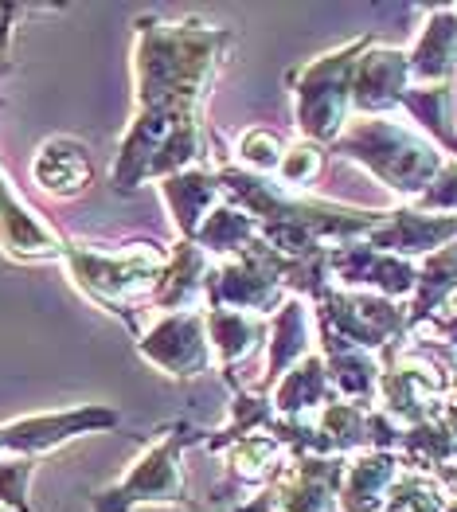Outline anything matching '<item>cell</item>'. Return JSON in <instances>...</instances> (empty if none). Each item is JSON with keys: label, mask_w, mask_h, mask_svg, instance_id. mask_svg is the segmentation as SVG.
<instances>
[{"label": "cell", "mask_w": 457, "mask_h": 512, "mask_svg": "<svg viewBox=\"0 0 457 512\" xmlns=\"http://www.w3.org/2000/svg\"><path fill=\"white\" fill-rule=\"evenodd\" d=\"M137 352L145 364L172 380H200L215 368V352L208 337V313H161L149 329L137 333Z\"/></svg>", "instance_id": "cell-9"}, {"label": "cell", "mask_w": 457, "mask_h": 512, "mask_svg": "<svg viewBox=\"0 0 457 512\" xmlns=\"http://www.w3.org/2000/svg\"><path fill=\"white\" fill-rule=\"evenodd\" d=\"M446 512H457V501H450V505H446Z\"/></svg>", "instance_id": "cell-38"}, {"label": "cell", "mask_w": 457, "mask_h": 512, "mask_svg": "<svg viewBox=\"0 0 457 512\" xmlns=\"http://www.w3.org/2000/svg\"><path fill=\"white\" fill-rule=\"evenodd\" d=\"M36 477V462H0V509L8 512H36L28 501V485Z\"/></svg>", "instance_id": "cell-32"}, {"label": "cell", "mask_w": 457, "mask_h": 512, "mask_svg": "<svg viewBox=\"0 0 457 512\" xmlns=\"http://www.w3.org/2000/svg\"><path fill=\"white\" fill-rule=\"evenodd\" d=\"M438 341L446 344V348H457V313H450V317H438V321H430L426 325Z\"/></svg>", "instance_id": "cell-35"}, {"label": "cell", "mask_w": 457, "mask_h": 512, "mask_svg": "<svg viewBox=\"0 0 457 512\" xmlns=\"http://www.w3.org/2000/svg\"><path fill=\"white\" fill-rule=\"evenodd\" d=\"M231 47L235 36L200 16L133 20V118L110 165V188L118 196H133L141 184H157L172 172L208 165L200 110Z\"/></svg>", "instance_id": "cell-1"}, {"label": "cell", "mask_w": 457, "mask_h": 512, "mask_svg": "<svg viewBox=\"0 0 457 512\" xmlns=\"http://www.w3.org/2000/svg\"><path fill=\"white\" fill-rule=\"evenodd\" d=\"M395 454H399L403 470L411 473H430L434 477L442 466H450L457 458V411L446 403L434 419H426L418 427H407Z\"/></svg>", "instance_id": "cell-25"}, {"label": "cell", "mask_w": 457, "mask_h": 512, "mask_svg": "<svg viewBox=\"0 0 457 512\" xmlns=\"http://www.w3.org/2000/svg\"><path fill=\"white\" fill-rule=\"evenodd\" d=\"M211 258L192 243V239H176L168 247L165 278L153 294L157 313H188V309H204V286H208Z\"/></svg>", "instance_id": "cell-21"}, {"label": "cell", "mask_w": 457, "mask_h": 512, "mask_svg": "<svg viewBox=\"0 0 457 512\" xmlns=\"http://www.w3.org/2000/svg\"><path fill=\"white\" fill-rule=\"evenodd\" d=\"M317 317H313V305L305 298H286V305L270 317V341H266V376H262V395L274 391L278 380L297 368L305 356H313L317 348Z\"/></svg>", "instance_id": "cell-15"}, {"label": "cell", "mask_w": 457, "mask_h": 512, "mask_svg": "<svg viewBox=\"0 0 457 512\" xmlns=\"http://www.w3.org/2000/svg\"><path fill=\"white\" fill-rule=\"evenodd\" d=\"M325 169V149L313 145V141H293L286 145V157L278 165V184H286L290 192H309V184L321 176Z\"/></svg>", "instance_id": "cell-31"}, {"label": "cell", "mask_w": 457, "mask_h": 512, "mask_svg": "<svg viewBox=\"0 0 457 512\" xmlns=\"http://www.w3.org/2000/svg\"><path fill=\"white\" fill-rule=\"evenodd\" d=\"M208 430H196L188 419L168 423L133 462L129 470L110 481L106 489H98L90 497V512H141V509H184L188 493H184V470L180 458L188 446L204 442Z\"/></svg>", "instance_id": "cell-5"}, {"label": "cell", "mask_w": 457, "mask_h": 512, "mask_svg": "<svg viewBox=\"0 0 457 512\" xmlns=\"http://www.w3.org/2000/svg\"><path fill=\"white\" fill-rule=\"evenodd\" d=\"M418 133H426L450 161H457V122H454V83L411 86L399 106Z\"/></svg>", "instance_id": "cell-27"}, {"label": "cell", "mask_w": 457, "mask_h": 512, "mask_svg": "<svg viewBox=\"0 0 457 512\" xmlns=\"http://www.w3.org/2000/svg\"><path fill=\"white\" fill-rule=\"evenodd\" d=\"M450 407L457 411V356H454V368H450Z\"/></svg>", "instance_id": "cell-37"}, {"label": "cell", "mask_w": 457, "mask_h": 512, "mask_svg": "<svg viewBox=\"0 0 457 512\" xmlns=\"http://www.w3.org/2000/svg\"><path fill=\"white\" fill-rule=\"evenodd\" d=\"M28 16L24 4H0V71L8 63V43H12V32H16V20Z\"/></svg>", "instance_id": "cell-34"}, {"label": "cell", "mask_w": 457, "mask_h": 512, "mask_svg": "<svg viewBox=\"0 0 457 512\" xmlns=\"http://www.w3.org/2000/svg\"><path fill=\"white\" fill-rule=\"evenodd\" d=\"M122 423V415L114 407L102 403H79L67 411H40V415H24L12 423H0V462H36L43 454L71 446L86 434H106Z\"/></svg>", "instance_id": "cell-8"}, {"label": "cell", "mask_w": 457, "mask_h": 512, "mask_svg": "<svg viewBox=\"0 0 457 512\" xmlns=\"http://www.w3.org/2000/svg\"><path fill=\"white\" fill-rule=\"evenodd\" d=\"M336 399L333 380H329V368H325V356L321 348L313 356H305L297 368H290L278 387L270 391V403L278 411V419H313L317 411H325Z\"/></svg>", "instance_id": "cell-24"}, {"label": "cell", "mask_w": 457, "mask_h": 512, "mask_svg": "<svg viewBox=\"0 0 457 512\" xmlns=\"http://www.w3.org/2000/svg\"><path fill=\"white\" fill-rule=\"evenodd\" d=\"M297 262L282 258L266 239H258L247 255L211 262L204 309H243L258 317H274L290 298V274Z\"/></svg>", "instance_id": "cell-7"}, {"label": "cell", "mask_w": 457, "mask_h": 512, "mask_svg": "<svg viewBox=\"0 0 457 512\" xmlns=\"http://www.w3.org/2000/svg\"><path fill=\"white\" fill-rule=\"evenodd\" d=\"M317 341H321V356H325L336 399L356 403V407H372L375 395H379V380H383V360L375 352L356 348V344L336 341L329 333H317Z\"/></svg>", "instance_id": "cell-22"}, {"label": "cell", "mask_w": 457, "mask_h": 512, "mask_svg": "<svg viewBox=\"0 0 457 512\" xmlns=\"http://www.w3.org/2000/svg\"><path fill=\"white\" fill-rule=\"evenodd\" d=\"M450 497L430 473H399V481L387 493L383 512H446Z\"/></svg>", "instance_id": "cell-29"}, {"label": "cell", "mask_w": 457, "mask_h": 512, "mask_svg": "<svg viewBox=\"0 0 457 512\" xmlns=\"http://www.w3.org/2000/svg\"><path fill=\"white\" fill-rule=\"evenodd\" d=\"M208 450L227 462L231 485L235 489H250V493L270 485V481H278L293 466V454L270 430L243 434V438H231V442H208Z\"/></svg>", "instance_id": "cell-17"}, {"label": "cell", "mask_w": 457, "mask_h": 512, "mask_svg": "<svg viewBox=\"0 0 457 512\" xmlns=\"http://www.w3.org/2000/svg\"><path fill=\"white\" fill-rule=\"evenodd\" d=\"M258 239H262L258 219L247 215L243 208H235V204H227V200H223V204L204 219V227L196 231V239H192V243H196L211 262H223V258L247 255Z\"/></svg>", "instance_id": "cell-28"}, {"label": "cell", "mask_w": 457, "mask_h": 512, "mask_svg": "<svg viewBox=\"0 0 457 512\" xmlns=\"http://www.w3.org/2000/svg\"><path fill=\"white\" fill-rule=\"evenodd\" d=\"M411 90V59L403 47L375 43L360 55L356 79H352V114L356 118H387L403 106V94Z\"/></svg>", "instance_id": "cell-13"}, {"label": "cell", "mask_w": 457, "mask_h": 512, "mask_svg": "<svg viewBox=\"0 0 457 512\" xmlns=\"http://www.w3.org/2000/svg\"><path fill=\"white\" fill-rule=\"evenodd\" d=\"M67 247L71 239H63L0 169V251L16 262H63Z\"/></svg>", "instance_id": "cell-12"}, {"label": "cell", "mask_w": 457, "mask_h": 512, "mask_svg": "<svg viewBox=\"0 0 457 512\" xmlns=\"http://www.w3.org/2000/svg\"><path fill=\"white\" fill-rule=\"evenodd\" d=\"M157 192L165 200L168 219H172V227H176L180 239H196V231L204 227V219L223 204L219 172L208 169V165L172 172L165 180H157Z\"/></svg>", "instance_id": "cell-18"}, {"label": "cell", "mask_w": 457, "mask_h": 512, "mask_svg": "<svg viewBox=\"0 0 457 512\" xmlns=\"http://www.w3.org/2000/svg\"><path fill=\"white\" fill-rule=\"evenodd\" d=\"M415 208L434 215H457V161H446V169L434 176V184L415 200Z\"/></svg>", "instance_id": "cell-33"}, {"label": "cell", "mask_w": 457, "mask_h": 512, "mask_svg": "<svg viewBox=\"0 0 457 512\" xmlns=\"http://www.w3.org/2000/svg\"><path fill=\"white\" fill-rule=\"evenodd\" d=\"M457 294V239L450 247L434 251L430 258L418 262V286L415 298L407 301V321H411V337L418 329H426L430 321L442 317V309Z\"/></svg>", "instance_id": "cell-26"}, {"label": "cell", "mask_w": 457, "mask_h": 512, "mask_svg": "<svg viewBox=\"0 0 457 512\" xmlns=\"http://www.w3.org/2000/svg\"><path fill=\"white\" fill-rule=\"evenodd\" d=\"M329 153L372 172L383 188H391L403 204H415L434 184V176L446 169V153L418 133L411 122L387 118H352L348 129L329 145Z\"/></svg>", "instance_id": "cell-2"}, {"label": "cell", "mask_w": 457, "mask_h": 512, "mask_svg": "<svg viewBox=\"0 0 457 512\" xmlns=\"http://www.w3.org/2000/svg\"><path fill=\"white\" fill-rule=\"evenodd\" d=\"M94 180V161H90V145L79 137H47L36 157H32V184L55 196V200H75L83 196Z\"/></svg>", "instance_id": "cell-19"}, {"label": "cell", "mask_w": 457, "mask_h": 512, "mask_svg": "<svg viewBox=\"0 0 457 512\" xmlns=\"http://www.w3.org/2000/svg\"><path fill=\"white\" fill-rule=\"evenodd\" d=\"M235 157H239V169L254 172V176H278V165H282V157H286V145H282L278 133L254 126L239 133Z\"/></svg>", "instance_id": "cell-30"}, {"label": "cell", "mask_w": 457, "mask_h": 512, "mask_svg": "<svg viewBox=\"0 0 457 512\" xmlns=\"http://www.w3.org/2000/svg\"><path fill=\"white\" fill-rule=\"evenodd\" d=\"M368 47H372V36H356L352 43H340L286 75L293 98V122H297L301 141L329 149L356 118L352 114V79H356L360 55Z\"/></svg>", "instance_id": "cell-4"}, {"label": "cell", "mask_w": 457, "mask_h": 512, "mask_svg": "<svg viewBox=\"0 0 457 512\" xmlns=\"http://www.w3.org/2000/svg\"><path fill=\"white\" fill-rule=\"evenodd\" d=\"M329 274H333V286H340V290L379 294V298L391 301H411L418 286V262L375 251L368 243L333 247L329 251Z\"/></svg>", "instance_id": "cell-11"}, {"label": "cell", "mask_w": 457, "mask_h": 512, "mask_svg": "<svg viewBox=\"0 0 457 512\" xmlns=\"http://www.w3.org/2000/svg\"><path fill=\"white\" fill-rule=\"evenodd\" d=\"M450 403V372L418 360V356H391L383 360V380L375 395V411H383L399 427H418L434 419Z\"/></svg>", "instance_id": "cell-10"}, {"label": "cell", "mask_w": 457, "mask_h": 512, "mask_svg": "<svg viewBox=\"0 0 457 512\" xmlns=\"http://www.w3.org/2000/svg\"><path fill=\"white\" fill-rule=\"evenodd\" d=\"M411 59V86H446L457 75V4L426 8Z\"/></svg>", "instance_id": "cell-16"}, {"label": "cell", "mask_w": 457, "mask_h": 512, "mask_svg": "<svg viewBox=\"0 0 457 512\" xmlns=\"http://www.w3.org/2000/svg\"><path fill=\"white\" fill-rule=\"evenodd\" d=\"M399 473L403 462L391 450H364L348 458V470L340 481V512H383Z\"/></svg>", "instance_id": "cell-23"}, {"label": "cell", "mask_w": 457, "mask_h": 512, "mask_svg": "<svg viewBox=\"0 0 457 512\" xmlns=\"http://www.w3.org/2000/svg\"><path fill=\"white\" fill-rule=\"evenodd\" d=\"M71 282L83 290L86 298L94 301L98 309L122 317L133 333V309L149 305L168 266V247L161 243H125L122 251H106L94 243H71L67 258H63Z\"/></svg>", "instance_id": "cell-3"}, {"label": "cell", "mask_w": 457, "mask_h": 512, "mask_svg": "<svg viewBox=\"0 0 457 512\" xmlns=\"http://www.w3.org/2000/svg\"><path fill=\"white\" fill-rule=\"evenodd\" d=\"M313 317H317V333H329L336 341L375 352L379 360L399 356V344L411 337V321H407L403 301L360 294V290L329 286L313 301Z\"/></svg>", "instance_id": "cell-6"}, {"label": "cell", "mask_w": 457, "mask_h": 512, "mask_svg": "<svg viewBox=\"0 0 457 512\" xmlns=\"http://www.w3.org/2000/svg\"><path fill=\"white\" fill-rule=\"evenodd\" d=\"M434 481L446 489V497H450V501H457V458L450 462V466H442V470L434 473Z\"/></svg>", "instance_id": "cell-36"}, {"label": "cell", "mask_w": 457, "mask_h": 512, "mask_svg": "<svg viewBox=\"0 0 457 512\" xmlns=\"http://www.w3.org/2000/svg\"><path fill=\"white\" fill-rule=\"evenodd\" d=\"M454 239L457 215H434L415 208V204H399V208H391V212L383 215V223L375 227L364 243L375 247V251H387V255L415 262V258H430L434 251L450 247Z\"/></svg>", "instance_id": "cell-14"}, {"label": "cell", "mask_w": 457, "mask_h": 512, "mask_svg": "<svg viewBox=\"0 0 457 512\" xmlns=\"http://www.w3.org/2000/svg\"><path fill=\"white\" fill-rule=\"evenodd\" d=\"M208 313V337L215 352V368L227 384H239V364L250 360L270 341V317L243 313V309H204Z\"/></svg>", "instance_id": "cell-20"}]
</instances>
